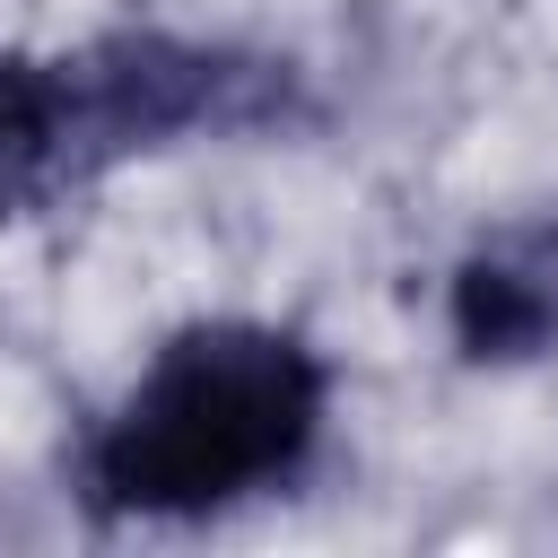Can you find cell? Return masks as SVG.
<instances>
[{"mask_svg": "<svg viewBox=\"0 0 558 558\" xmlns=\"http://www.w3.org/2000/svg\"><path fill=\"white\" fill-rule=\"evenodd\" d=\"M331 445V357L270 314L174 323L70 445L87 523H227L314 480Z\"/></svg>", "mask_w": 558, "mask_h": 558, "instance_id": "6da1fadb", "label": "cell"}, {"mask_svg": "<svg viewBox=\"0 0 558 558\" xmlns=\"http://www.w3.org/2000/svg\"><path fill=\"white\" fill-rule=\"evenodd\" d=\"M314 113L305 61L244 35L105 26L87 44H0V227L70 209L122 166L296 140Z\"/></svg>", "mask_w": 558, "mask_h": 558, "instance_id": "7a4b0ae2", "label": "cell"}, {"mask_svg": "<svg viewBox=\"0 0 558 558\" xmlns=\"http://www.w3.org/2000/svg\"><path fill=\"white\" fill-rule=\"evenodd\" d=\"M445 349L471 375H523L558 357V209L488 218L445 262Z\"/></svg>", "mask_w": 558, "mask_h": 558, "instance_id": "3957f363", "label": "cell"}]
</instances>
